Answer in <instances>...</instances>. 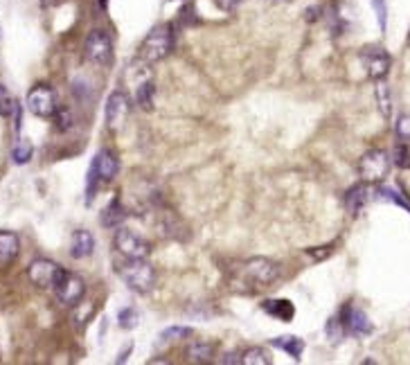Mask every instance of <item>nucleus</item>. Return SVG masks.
<instances>
[{
  "label": "nucleus",
  "instance_id": "c9c22d12",
  "mask_svg": "<svg viewBox=\"0 0 410 365\" xmlns=\"http://www.w3.org/2000/svg\"><path fill=\"white\" fill-rule=\"evenodd\" d=\"M406 43H408V48H410V32H408V41H406Z\"/></svg>",
  "mask_w": 410,
  "mask_h": 365
},
{
  "label": "nucleus",
  "instance_id": "0eeeda50",
  "mask_svg": "<svg viewBox=\"0 0 410 365\" xmlns=\"http://www.w3.org/2000/svg\"><path fill=\"white\" fill-rule=\"evenodd\" d=\"M64 270L66 268L59 266L57 262L39 257V259H34L32 264L28 266V277H30V282L34 286H39V288H55L57 282H59V277L64 275Z\"/></svg>",
  "mask_w": 410,
  "mask_h": 365
},
{
  "label": "nucleus",
  "instance_id": "6ab92c4d",
  "mask_svg": "<svg viewBox=\"0 0 410 365\" xmlns=\"http://www.w3.org/2000/svg\"><path fill=\"white\" fill-rule=\"evenodd\" d=\"M370 199V190H367V183H358L354 188H349L347 194H345V206L347 210L352 212V215H358V212L363 210V206Z\"/></svg>",
  "mask_w": 410,
  "mask_h": 365
},
{
  "label": "nucleus",
  "instance_id": "5701e85b",
  "mask_svg": "<svg viewBox=\"0 0 410 365\" xmlns=\"http://www.w3.org/2000/svg\"><path fill=\"white\" fill-rule=\"evenodd\" d=\"M377 101H379V111L381 115L386 117V120H390V115H392V99H390V88H388V83L386 81H377Z\"/></svg>",
  "mask_w": 410,
  "mask_h": 365
},
{
  "label": "nucleus",
  "instance_id": "a878e982",
  "mask_svg": "<svg viewBox=\"0 0 410 365\" xmlns=\"http://www.w3.org/2000/svg\"><path fill=\"white\" fill-rule=\"evenodd\" d=\"M187 336H192V329H190V327H183V325L167 327L165 332L160 334V345H167V343L181 341V338H187Z\"/></svg>",
  "mask_w": 410,
  "mask_h": 365
},
{
  "label": "nucleus",
  "instance_id": "4be33fe9",
  "mask_svg": "<svg viewBox=\"0 0 410 365\" xmlns=\"http://www.w3.org/2000/svg\"><path fill=\"white\" fill-rule=\"evenodd\" d=\"M212 356H215V347L210 343H194L190 350H187V359L192 363H210Z\"/></svg>",
  "mask_w": 410,
  "mask_h": 365
},
{
  "label": "nucleus",
  "instance_id": "39448f33",
  "mask_svg": "<svg viewBox=\"0 0 410 365\" xmlns=\"http://www.w3.org/2000/svg\"><path fill=\"white\" fill-rule=\"evenodd\" d=\"M390 158L383 149H370L365 151L358 160V174L365 183H379L388 176Z\"/></svg>",
  "mask_w": 410,
  "mask_h": 365
},
{
  "label": "nucleus",
  "instance_id": "f3484780",
  "mask_svg": "<svg viewBox=\"0 0 410 365\" xmlns=\"http://www.w3.org/2000/svg\"><path fill=\"white\" fill-rule=\"evenodd\" d=\"M262 309L282 322H291L295 318V307L291 300H266L262 302Z\"/></svg>",
  "mask_w": 410,
  "mask_h": 365
},
{
  "label": "nucleus",
  "instance_id": "f704fd0d",
  "mask_svg": "<svg viewBox=\"0 0 410 365\" xmlns=\"http://www.w3.org/2000/svg\"><path fill=\"white\" fill-rule=\"evenodd\" d=\"M99 7H101V10H106V7H108V0H99Z\"/></svg>",
  "mask_w": 410,
  "mask_h": 365
},
{
  "label": "nucleus",
  "instance_id": "423d86ee",
  "mask_svg": "<svg viewBox=\"0 0 410 365\" xmlns=\"http://www.w3.org/2000/svg\"><path fill=\"white\" fill-rule=\"evenodd\" d=\"M113 246L122 257H129V259H147L151 253V246L144 241L140 235H135L129 228H122V226L117 228V233L113 237Z\"/></svg>",
  "mask_w": 410,
  "mask_h": 365
},
{
  "label": "nucleus",
  "instance_id": "f8f14e48",
  "mask_svg": "<svg viewBox=\"0 0 410 365\" xmlns=\"http://www.w3.org/2000/svg\"><path fill=\"white\" fill-rule=\"evenodd\" d=\"M246 275L260 284H271L280 277V266L266 257H253L246 264Z\"/></svg>",
  "mask_w": 410,
  "mask_h": 365
},
{
  "label": "nucleus",
  "instance_id": "4468645a",
  "mask_svg": "<svg viewBox=\"0 0 410 365\" xmlns=\"http://www.w3.org/2000/svg\"><path fill=\"white\" fill-rule=\"evenodd\" d=\"M95 250V237L90 230H75L70 241V255L75 259H86Z\"/></svg>",
  "mask_w": 410,
  "mask_h": 365
},
{
  "label": "nucleus",
  "instance_id": "dca6fc26",
  "mask_svg": "<svg viewBox=\"0 0 410 365\" xmlns=\"http://www.w3.org/2000/svg\"><path fill=\"white\" fill-rule=\"evenodd\" d=\"M126 217H129V215H126V208L122 206V201L115 197L106 206V210L101 212L99 221H101V226H104V228H119L126 221Z\"/></svg>",
  "mask_w": 410,
  "mask_h": 365
},
{
  "label": "nucleus",
  "instance_id": "9b49d317",
  "mask_svg": "<svg viewBox=\"0 0 410 365\" xmlns=\"http://www.w3.org/2000/svg\"><path fill=\"white\" fill-rule=\"evenodd\" d=\"M340 320L356 336H367L374 332L372 320L367 318V313L361 307H354V304H345L343 311H340Z\"/></svg>",
  "mask_w": 410,
  "mask_h": 365
},
{
  "label": "nucleus",
  "instance_id": "2f4dec72",
  "mask_svg": "<svg viewBox=\"0 0 410 365\" xmlns=\"http://www.w3.org/2000/svg\"><path fill=\"white\" fill-rule=\"evenodd\" d=\"M55 120H57V129L59 131H68L72 126V113L68 111V108L59 106V111L55 113Z\"/></svg>",
  "mask_w": 410,
  "mask_h": 365
},
{
  "label": "nucleus",
  "instance_id": "7ed1b4c3",
  "mask_svg": "<svg viewBox=\"0 0 410 365\" xmlns=\"http://www.w3.org/2000/svg\"><path fill=\"white\" fill-rule=\"evenodd\" d=\"M84 55L95 66H110L115 57L113 37L106 30H92L84 41Z\"/></svg>",
  "mask_w": 410,
  "mask_h": 365
},
{
  "label": "nucleus",
  "instance_id": "393cba45",
  "mask_svg": "<svg viewBox=\"0 0 410 365\" xmlns=\"http://www.w3.org/2000/svg\"><path fill=\"white\" fill-rule=\"evenodd\" d=\"M117 325L122 329H135L140 325V313L135 307H124L117 313Z\"/></svg>",
  "mask_w": 410,
  "mask_h": 365
},
{
  "label": "nucleus",
  "instance_id": "473e14b6",
  "mask_svg": "<svg viewBox=\"0 0 410 365\" xmlns=\"http://www.w3.org/2000/svg\"><path fill=\"white\" fill-rule=\"evenodd\" d=\"M397 135H399L401 140H408L410 138V113L399 117V122H397Z\"/></svg>",
  "mask_w": 410,
  "mask_h": 365
},
{
  "label": "nucleus",
  "instance_id": "20e7f679",
  "mask_svg": "<svg viewBox=\"0 0 410 365\" xmlns=\"http://www.w3.org/2000/svg\"><path fill=\"white\" fill-rule=\"evenodd\" d=\"M25 106H28V111L37 117H55V113L59 111V104H57V92L52 86H48V83H39V86H34L28 97H25Z\"/></svg>",
  "mask_w": 410,
  "mask_h": 365
},
{
  "label": "nucleus",
  "instance_id": "ddd939ff",
  "mask_svg": "<svg viewBox=\"0 0 410 365\" xmlns=\"http://www.w3.org/2000/svg\"><path fill=\"white\" fill-rule=\"evenodd\" d=\"M92 167H95V172L99 176L101 185H108L115 181V176L119 172V160L110 149H99L97 156L92 158Z\"/></svg>",
  "mask_w": 410,
  "mask_h": 365
},
{
  "label": "nucleus",
  "instance_id": "6e6552de",
  "mask_svg": "<svg viewBox=\"0 0 410 365\" xmlns=\"http://www.w3.org/2000/svg\"><path fill=\"white\" fill-rule=\"evenodd\" d=\"M55 293L61 304L66 307H77L84 300V293H86V284L79 275L70 273V270H64V275L59 277V282L55 286Z\"/></svg>",
  "mask_w": 410,
  "mask_h": 365
},
{
  "label": "nucleus",
  "instance_id": "aec40b11",
  "mask_svg": "<svg viewBox=\"0 0 410 365\" xmlns=\"http://www.w3.org/2000/svg\"><path fill=\"white\" fill-rule=\"evenodd\" d=\"M153 101H156V86H153L151 77H147L135 86V104L142 111H153Z\"/></svg>",
  "mask_w": 410,
  "mask_h": 365
},
{
  "label": "nucleus",
  "instance_id": "412c9836",
  "mask_svg": "<svg viewBox=\"0 0 410 365\" xmlns=\"http://www.w3.org/2000/svg\"><path fill=\"white\" fill-rule=\"evenodd\" d=\"M34 156V144L28 138H19L12 149V160L16 165H28Z\"/></svg>",
  "mask_w": 410,
  "mask_h": 365
},
{
  "label": "nucleus",
  "instance_id": "9d476101",
  "mask_svg": "<svg viewBox=\"0 0 410 365\" xmlns=\"http://www.w3.org/2000/svg\"><path fill=\"white\" fill-rule=\"evenodd\" d=\"M129 95L124 90H113L106 99L104 115H106V126L110 131H119L129 117Z\"/></svg>",
  "mask_w": 410,
  "mask_h": 365
},
{
  "label": "nucleus",
  "instance_id": "cd10ccee",
  "mask_svg": "<svg viewBox=\"0 0 410 365\" xmlns=\"http://www.w3.org/2000/svg\"><path fill=\"white\" fill-rule=\"evenodd\" d=\"M16 111V99L12 97V92L7 90V86L0 83V117H10Z\"/></svg>",
  "mask_w": 410,
  "mask_h": 365
},
{
  "label": "nucleus",
  "instance_id": "f257e3e1",
  "mask_svg": "<svg viewBox=\"0 0 410 365\" xmlns=\"http://www.w3.org/2000/svg\"><path fill=\"white\" fill-rule=\"evenodd\" d=\"M174 28L167 23L162 25H156L147 37H144L142 46H140V57L142 61L147 63H156V61H162V59H167L172 55L174 50Z\"/></svg>",
  "mask_w": 410,
  "mask_h": 365
},
{
  "label": "nucleus",
  "instance_id": "c85d7f7f",
  "mask_svg": "<svg viewBox=\"0 0 410 365\" xmlns=\"http://www.w3.org/2000/svg\"><path fill=\"white\" fill-rule=\"evenodd\" d=\"M372 10L377 14V23H379L381 34H386L388 32V3L386 0H372Z\"/></svg>",
  "mask_w": 410,
  "mask_h": 365
},
{
  "label": "nucleus",
  "instance_id": "72a5a7b5",
  "mask_svg": "<svg viewBox=\"0 0 410 365\" xmlns=\"http://www.w3.org/2000/svg\"><path fill=\"white\" fill-rule=\"evenodd\" d=\"M219 10H224V12H235L239 5H242V0H215Z\"/></svg>",
  "mask_w": 410,
  "mask_h": 365
},
{
  "label": "nucleus",
  "instance_id": "1a4fd4ad",
  "mask_svg": "<svg viewBox=\"0 0 410 365\" xmlns=\"http://www.w3.org/2000/svg\"><path fill=\"white\" fill-rule=\"evenodd\" d=\"M361 61H363L365 70H367V77L374 79V81H381V79L388 77L390 66H392V57L383 48L370 46L361 52Z\"/></svg>",
  "mask_w": 410,
  "mask_h": 365
},
{
  "label": "nucleus",
  "instance_id": "b1692460",
  "mask_svg": "<svg viewBox=\"0 0 410 365\" xmlns=\"http://www.w3.org/2000/svg\"><path fill=\"white\" fill-rule=\"evenodd\" d=\"M242 363H248V365H269L271 363V356H269L266 350H264V347H248V350L242 354Z\"/></svg>",
  "mask_w": 410,
  "mask_h": 365
},
{
  "label": "nucleus",
  "instance_id": "f03ea898",
  "mask_svg": "<svg viewBox=\"0 0 410 365\" xmlns=\"http://www.w3.org/2000/svg\"><path fill=\"white\" fill-rule=\"evenodd\" d=\"M115 270H117V275L126 282V286L138 293H149L153 284H156V270H153V266L147 259L124 257V262Z\"/></svg>",
  "mask_w": 410,
  "mask_h": 365
},
{
  "label": "nucleus",
  "instance_id": "c756f323",
  "mask_svg": "<svg viewBox=\"0 0 410 365\" xmlns=\"http://www.w3.org/2000/svg\"><path fill=\"white\" fill-rule=\"evenodd\" d=\"M392 158H395V165L401 167V169H410V149L406 147V144H397L395 147V154H392Z\"/></svg>",
  "mask_w": 410,
  "mask_h": 365
},
{
  "label": "nucleus",
  "instance_id": "7c9ffc66",
  "mask_svg": "<svg viewBox=\"0 0 410 365\" xmlns=\"http://www.w3.org/2000/svg\"><path fill=\"white\" fill-rule=\"evenodd\" d=\"M327 336H329L331 343H340V341H343V320L331 318L327 322Z\"/></svg>",
  "mask_w": 410,
  "mask_h": 365
},
{
  "label": "nucleus",
  "instance_id": "2eb2a0df",
  "mask_svg": "<svg viewBox=\"0 0 410 365\" xmlns=\"http://www.w3.org/2000/svg\"><path fill=\"white\" fill-rule=\"evenodd\" d=\"M21 239L12 230H0V266H7L19 257Z\"/></svg>",
  "mask_w": 410,
  "mask_h": 365
},
{
  "label": "nucleus",
  "instance_id": "bb28decb",
  "mask_svg": "<svg viewBox=\"0 0 410 365\" xmlns=\"http://www.w3.org/2000/svg\"><path fill=\"white\" fill-rule=\"evenodd\" d=\"M99 185H101L99 176H97V172H95V167L90 165L88 174H86V206H90V203L95 201V197H97V190H99Z\"/></svg>",
  "mask_w": 410,
  "mask_h": 365
},
{
  "label": "nucleus",
  "instance_id": "a211bd4d",
  "mask_svg": "<svg viewBox=\"0 0 410 365\" xmlns=\"http://www.w3.org/2000/svg\"><path fill=\"white\" fill-rule=\"evenodd\" d=\"M271 345L275 347V350L286 352L293 361H300L302 359V352H304V347H306L300 336H277V338H273Z\"/></svg>",
  "mask_w": 410,
  "mask_h": 365
}]
</instances>
